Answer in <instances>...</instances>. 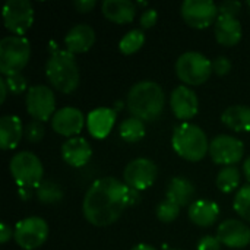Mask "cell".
<instances>
[{"mask_svg":"<svg viewBox=\"0 0 250 250\" xmlns=\"http://www.w3.org/2000/svg\"><path fill=\"white\" fill-rule=\"evenodd\" d=\"M130 188L116 177L95 180L85 193L82 211L88 223L97 227L114 224L130 207Z\"/></svg>","mask_w":250,"mask_h":250,"instance_id":"cell-1","label":"cell"},{"mask_svg":"<svg viewBox=\"0 0 250 250\" xmlns=\"http://www.w3.org/2000/svg\"><path fill=\"white\" fill-rule=\"evenodd\" d=\"M166 104L164 89L160 83L145 79L136 82L127 94V110L132 117H136L142 122H154L157 120L163 111Z\"/></svg>","mask_w":250,"mask_h":250,"instance_id":"cell-2","label":"cell"},{"mask_svg":"<svg viewBox=\"0 0 250 250\" xmlns=\"http://www.w3.org/2000/svg\"><path fill=\"white\" fill-rule=\"evenodd\" d=\"M45 76L59 92H73L79 85V67L75 54L67 50L51 51L45 64Z\"/></svg>","mask_w":250,"mask_h":250,"instance_id":"cell-3","label":"cell"},{"mask_svg":"<svg viewBox=\"0 0 250 250\" xmlns=\"http://www.w3.org/2000/svg\"><path fill=\"white\" fill-rule=\"evenodd\" d=\"M173 149L186 161H201L209 154V141L205 132L193 123H182L174 127L171 138Z\"/></svg>","mask_w":250,"mask_h":250,"instance_id":"cell-4","label":"cell"},{"mask_svg":"<svg viewBox=\"0 0 250 250\" xmlns=\"http://www.w3.org/2000/svg\"><path fill=\"white\" fill-rule=\"evenodd\" d=\"M31 57V44L25 37L7 35L0 41V72L13 76L21 73Z\"/></svg>","mask_w":250,"mask_h":250,"instance_id":"cell-5","label":"cell"},{"mask_svg":"<svg viewBox=\"0 0 250 250\" xmlns=\"http://www.w3.org/2000/svg\"><path fill=\"white\" fill-rule=\"evenodd\" d=\"M9 171L21 189L38 188L44 176V167L40 158L31 151L16 152L9 163Z\"/></svg>","mask_w":250,"mask_h":250,"instance_id":"cell-6","label":"cell"},{"mask_svg":"<svg viewBox=\"0 0 250 250\" xmlns=\"http://www.w3.org/2000/svg\"><path fill=\"white\" fill-rule=\"evenodd\" d=\"M212 73V62L198 51H186L176 62L177 78L189 85L205 83Z\"/></svg>","mask_w":250,"mask_h":250,"instance_id":"cell-7","label":"cell"},{"mask_svg":"<svg viewBox=\"0 0 250 250\" xmlns=\"http://www.w3.org/2000/svg\"><path fill=\"white\" fill-rule=\"evenodd\" d=\"M13 239L23 250H35L48 239V226L40 217H28L16 223Z\"/></svg>","mask_w":250,"mask_h":250,"instance_id":"cell-8","label":"cell"},{"mask_svg":"<svg viewBox=\"0 0 250 250\" xmlns=\"http://www.w3.org/2000/svg\"><path fill=\"white\" fill-rule=\"evenodd\" d=\"M34 22V7L28 0H7L3 6V23L7 31L22 37Z\"/></svg>","mask_w":250,"mask_h":250,"instance_id":"cell-9","label":"cell"},{"mask_svg":"<svg viewBox=\"0 0 250 250\" xmlns=\"http://www.w3.org/2000/svg\"><path fill=\"white\" fill-rule=\"evenodd\" d=\"M183 21L196 29H205L218 19V4L212 0H185L180 7Z\"/></svg>","mask_w":250,"mask_h":250,"instance_id":"cell-10","label":"cell"},{"mask_svg":"<svg viewBox=\"0 0 250 250\" xmlns=\"http://www.w3.org/2000/svg\"><path fill=\"white\" fill-rule=\"evenodd\" d=\"M25 105L34 120L47 122L56 113L54 92L45 85H34L26 91Z\"/></svg>","mask_w":250,"mask_h":250,"instance_id":"cell-11","label":"cell"},{"mask_svg":"<svg viewBox=\"0 0 250 250\" xmlns=\"http://www.w3.org/2000/svg\"><path fill=\"white\" fill-rule=\"evenodd\" d=\"M209 155L211 160L218 166H236L245 155V145L234 136L218 135L209 144Z\"/></svg>","mask_w":250,"mask_h":250,"instance_id":"cell-12","label":"cell"},{"mask_svg":"<svg viewBox=\"0 0 250 250\" xmlns=\"http://www.w3.org/2000/svg\"><path fill=\"white\" fill-rule=\"evenodd\" d=\"M158 177V168L149 158H136L130 161L123 171L125 183L138 192L151 188Z\"/></svg>","mask_w":250,"mask_h":250,"instance_id":"cell-13","label":"cell"},{"mask_svg":"<svg viewBox=\"0 0 250 250\" xmlns=\"http://www.w3.org/2000/svg\"><path fill=\"white\" fill-rule=\"evenodd\" d=\"M170 107L173 114L180 120H190L199 111V98L188 85L176 86L170 95Z\"/></svg>","mask_w":250,"mask_h":250,"instance_id":"cell-14","label":"cell"},{"mask_svg":"<svg viewBox=\"0 0 250 250\" xmlns=\"http://www.w3.org/2000/svg\"><path fill=\"white\" fill-rule=\"evenodd\" d=\"M85 125L83 113L76 107H62L51 117V127L56 133L69 139L78 135Z\"/></svg>","mask_w":250,"mask_h":250,"instance_id":"cell-15","label":"cell"},{"mask_svg":"<svg viewBox=\"0 0 250 250\" xmlns=\"http://www.w3.org/2000/svg\"><path fill=\"white\" fill-rule=\"evenodd\" d=\"M217 237L230 249H243L250 243V229L240 220H226L218 226Z\"/></svg>","mask_w":250,"mask_h":250,"instance_id":"cell-16","label":"cell"},{"mask_svg":"<svg viewBox=\"0 0 250 250\" xmlns=\"http://www.w3.org/2000/svg\"><path fill=\"white\" fill-rule=\"evenodd\" d=\"M116 110L108 107H98L92 110L86 117V126L89 135L95 139H104L110 135L116 123Z\"/></svg>","mask_w":250,"mask_h":250,"instance_id":"cell-17","label":"cell"},{"mask_svg":"<svg viewBox=\"0 0 250 250\" xmlns=\"http://www.w3.org/2000/svg\"><path fill=\"white\" fill-rule=\"evenodd\" d=\"M94 42H95V31L88 23H78L72 26L64 37L66 50L72 54L86 53L88 50H91Z\"/></svg>","mask_w":250,"mask_h":250,"instance_id":"cell-18","label":"cell"},{"mask_svg":"<svg viewBox=\"0 0 250 250\" xmlns=\"http://www.w3.org/2000/svg\"><path fill=\"white\" fill-rule=\"evenodd\" d=\"M92 157V146L85 138H70L62 145V158L70 167H82Z\"/></svg>","mask_w":250,"mask_h":250,"instance_id":"cell-19","label":"cell"},{"mask_svg":"<svg viewBox=\"0 0 250 250\" xmlns=\"http://www.w3.org/2000/svg\"><path fill=\"white\" fill-rule=\"evenodd\" d=\"M242 34H243V28L237 18L218 15V19L215 22V38L218 44L226 47H233L240 42Z\"/></svg>","mask_w":250,"mask_h":250,"instance_id":"cell-20","label":"cell"},{"mask_svg":"<svg viewBox=\"0 0 250 250\" xmlns=\"http://www.w3.org/2000/svg\"><path fill=\"white\" fill-rule=\"evenodd\" d=\"M188 214L195 226L211 227L220 217V207L208 199H196L189 205Z\"/></svg>","mask_w":250,"mask_h":250,"instance_id":"cell-21","label":"cell"},{"mask_svg":"<svg viewBox=\"0 0 250 250\" xmlns=\"http://www.w3.org/2000/svg\"><path fill=\"white\" fill-rule=\"evenodd\" d=\"M23 126L18 116H3L0 119V148L3 151L15 149L22 136H23Z\"/></svg>","mask_w":250,"mask_h":250,"instance_id":"cell-22","label":"cell"},{"mask_svg":"<svg viewBox=\"0 0 250 250\" xmlns=\"http://www.w3.org/2000/svg\"><path fill=\"white\" fill-rule=\"evenodd\" d=\"M101 12L108 21L123 25L135 19L136 6L130 0H104Z\"/></svg>","mask_w":250,"mask_h":250,"instance_id":"cell-23","label":"cell"},{"mask_svg":"<svg viewBox=\"0 0 250 250\" xmlns=\"http://www.w3.org/2000/svg\"><path fill=\"white\" fill-rule=\"evenodd\" d=\"M196 189L195 185L186 179V177H173L167 186V192H166V198L170 199L171 202L177 204L180 208L182 207H188L192 204V199L195 198Z\"/></svg>","mask_w":250,"mask_h":250,"instance_id":"cell-24","label":"cell"},{"mask_svg":"<svg viewBox=\"0 0 250 250\" xmlns=\"http://www.w3.org/2000/svg\"><path fill=\"white\" fill-rule=\"evenodd\" d=\"M221 122L234 132H250L249 105H230L221 114Z\"/></svg>","mask_w":250,"mask_h":250,"instance_id":"cell-25","label":"cell"},{"mask_svg":"<svg viewBox=\"0 0 250 250\" xmlns=\"http://www.w3.org/2000/svg\"><path fill=\"white\" fill-rule=\"evenodd\" d=\"M145 123L136 117H127L119 125V133L126 142H138L145 136Z\"/></svg>","mask_w":250,"mask_h":250,"instance_id":"cell-26","label":"cell"},{"mask_svg":"<svg viewBox=\"0 0 250 250\" xmlns=\"http://www.w3.org/2000/svg\"><path fill=\"white\" fill-rule=\"evenodd\" d=\"M240 177V170L236 166L223 167L217 176V186L223 193H231L239 188Z\"/></svg>","mask_w":250,"mask_h":250,"instance_id":"cell-27","label":"cell"},{"mask_svg":"<svg viewBox=\"0 0 250 250\" xmlns=\"http://www.w3.org/2000/svg\"><path fill=\"white\" fill-rule=\"evenodd\" d=\"M37 199L41 204H56L63 199V190L53 180H42L37 188Z\"/></svg>","mask_w":250,"mask_h":250,"instance_id":"cell-28","label":"cell"},{"mask_svg":"<svg viewBox=\"0 0 250 250\" xmlns=\"http://www.w3.org/2000/svg\"><path fill=\"white\" fill-rule=\"evenodd\" d=\"M145 42V34L142 29H132L129 32H126L122 40L119 41V50L120 53L129 56L136 53L138 50H141V47Z\"/></svg>","mask_w":250,"mask_h":250,"instance_id":"cell-29","label":"cell"},{"mask_svg":"<svg viewBox=\"0 0 250 250\" xmlns=\"http://www.w3.org/2000/svg\"><path fill=\"white\" fill-rule=\"evenodd\" d=\"M234 211L245 221L250 223V183L242 186L234 196Z\"/></svg>","mask_w":250,"mask_h":250,"instance_id":"cell-30","label":"cell"},{"mask_svg":"<svg viewBox=\"0 0 250 250\" xmlns=\"http://www.w3.org/2000/svg\"><path fill=\"white\" fill-rule=\"evenodd\" d=\"M155 214H157V218L161 223H173L180 214V207L166 198L164 201H161L158 204V207L155 209Z\"/></svg>","mask_w":250,"mask_h":250,"instance_id":"cell-31","label":"cell"},{"mask_svg":"<svg viewBox=\"0 0 250 250\" xmlns=\"http://www.w3.org/2000/svg\"><path fill=\"white\" fill-rule=\"evenodd\" d=\"M23 133H25V138L28 139V142L38 144V142L44 138L45 129H44L42 122L32 120V122H29V123L25 126V132H23Z\"/></svg>","mask_w":250,"mask_h":250,"instance_id":"cell-32","label":"cell"},{"mask_svg":"<svg viewBox=\"0 0 250 250\" xmlns=\"http://www.w3.org/2000/svg\"><path fill=\"white\" fill-rule=\"evenodd\" d=\"M6 83L9 88V92H12L13 95H19L26 89V78L22 73L13 75V76H7L6 78Z\"/></svg>","mask_w":250,"mask_h":250,"instance_id":"cell-33","label":"cell"},{"mask_svg":"<svg viewBox=\"0 0 250 250\" xmlns=\"http://www.w3.org/2000/svg\"><path fill=\"white\" fill-rule=\"evenodd\" d=\"M240 10H242V3L237 0H226L218 4V15H221V16L237 18Z\"/></svg>","mask_w":250,"mask_h":250,"instance_id":"cell-34","label":"cell"},{"mask_svg":"<svg viewBox=\"0 0 250 250\" xmlns=\"http://www.w3.org/2000/svg\"><path fill=\"white\" fill-rule=\"evenodd\" d=\"M231 70V62L226 56H218L212 60V72H215L220 76L227 75Z\"/></svg>","mask_w":250,"mask_h":250,"instance_id":"cell-35","label":"cell"},{"mask_svg":"<svg viewBox=\"0 0 250 250\" xmlns=\"http://www.w3.org/2000/svg\"><path fill=\"white\" fill-rule=\"evenodd\" d=\"M157 19H158V13L155 9H146L142 12L141 15V19H139V23L144 29H148V28H152L155 23H157Z\"/></svg>","mask_w":250,"mask_h":250,"instance_id":"cell-36","label":"cell"},{"mask_svg":"<svg viewBox=\"0 0 250 250\" xmlns=\"http://www.w3.org/2000/svg\"><path fill=\"white\" fill-rule=\"evenodd\" d=\"M198 250H221V242L217 236H204L198 242Z\"/></svg>","mask_w":250,"mask_h":250,"instance_id":"cell-37","label":"cell"},{"mask_svg":"<svg viewBox=\"0 0 250 250\" xmlns=\"http://www.w3.org/2000/svg\"><path fill=\"white\" fill-rule=\"evenodd\" d=\"M73 6L81 13H88L91 9L95 7V0H76L73 1Z\"/></svg>","mask_w":250,"mask_h":250,"instance_id":"cell-38","label":"cell"},{"mask_svg":"<svg viewBox=\"0 0 250 250\" xmlns=\"http://www.w3.org/2000/svg\"><path fill=\"white\" fill-rule=\"evenodd\" d=\"M13 236V231H12V227H9L7 223H1L0 226V242L1 243H7Z\"/></svg>","mask_w":250,"mask_h":250,"instance_id":"cell-39","label":"cell"},{"mask_svg":"<svg viewBox=\"0 0 250 250\" xmlns=\"http://www.w3.org/2000/svg\"><path fill=\"white\" fill-rule=\"evenodd\" d=\"M7 92H9V88H7L6 79L4 78H0V103H4Z\"/></svg>","mask_w":250,"mask_h":250,"instance_id":"cell-40","label":"cell"},{"mask_svg":"<svg viewBox=\"0 0 250 250\" xmlns=\"http://www.w3.org/2000/svg\"><path fill=\"white\" fill-rule=\"evenodd\" d=\"M243 173H245L246 180L250 183V157H248L243 163Z\"/></svg>","mask_w":250,"mask_h":250,"instance_id":"cell-41","label":"cell"},{"mask_svg":"<svg viewBox=\"0 0 250 250\" xmlns=\"http://www.w3.org/2000/svg\"><path fill=\"white\" fill-rule=\"evenodd\" d=\"M139 199H141V198H139V192L135 190V189H132V190H130V207L135 205L136 202H139Z\"/></svg>","mask_w":250,"mask_h":250,"instance_id":"cell-42","label":"cell"},{"mask_svg":"<svg viewBox=\"0 0 250 250\" xmlns=\"http://www.w3.org/2000/svg\"><path fill=\"white\" fill-rule=\"evenodd\" d=\"M130 250H157L154 246H151V245H145V243H141V245H136V246H133Z\"/></svg>","mask_w":250,"mask_h":250,"instance_id":"cell-43","label":"cell"},{"mask_svg":"<svg viewBox=\"0 0 250 250\" xmlns=\"http://www.w3.org/2000/svg\"><path fill=\"white\" fill-rule=\"evenodd\" d=\"M246 4H248V7H249V9H250V0H249V1H248V3H246Z\"/></svg>","mask_w":250,"mask_h":250,"instance_id":"cell-44","label":"cell"},{"mask_svg":"<svg viewBox=\"0 0 250 250\" xmlns=\"http://www.w3.org/2000/svg\"><path fill=\"white\" fill-rule=\"evenodd\" d=\"M170 250H179V249H170Z\"/></svg>","mask_w":250,"mask_h":250,"instance_id":"cell-45","label":"cell"}]
</instances>
